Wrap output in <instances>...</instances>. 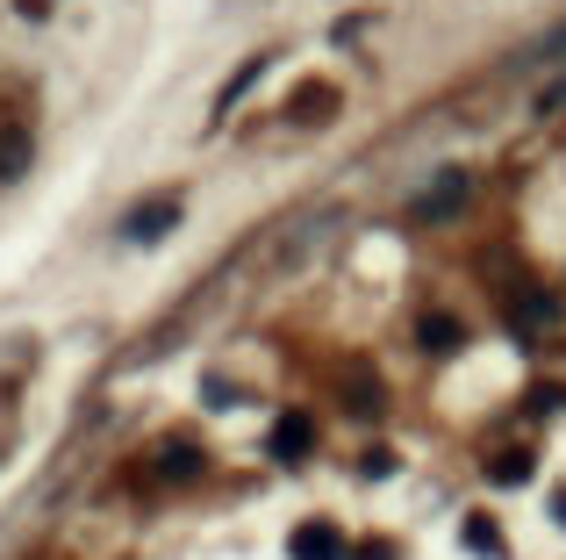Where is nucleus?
Returning <instances> with one entry per match:
<instances>
[{
  "instance_id": "1",
  "label": "nucleus",
  "mask_w": 566,
  "mask_h": 560,
  "mask_svg": "<svg viewBox=\"0 0 566 560\" xmlns=\"http://www.w3.org/2000/svg\"><path fill=\"white\" fill-rule=\"evenodd\" d=\"M172 224H180V195H151V201H137V209L123 216V238L129 245H158Z\"/></svg>"
},
{
  "instance_id": "12",
  "label": "nucleus",
  "mask_w": 566,
  "mask_h": 560,
  "mask_svg": "<svg viewBox=\"0 0 566 560\" xmlns=\"http://www.w3.org/2000/svg\"><path fill=\"white\" fill-rule=\"evenodd\" d=\"M553 108H566V80H553V86L538 94V115H553Z\"/></svg>"
},
{
  "instance_id": "8",
  "label": "nucleus",
  "mask_w": 566,
  "mask_h": 560,
  "mask_svg": "<svg viewBox=\"0 0 566 560\" xmlns=\"http://www.w3.org/2000/svg\"><path fill=\"white\" fill-rule=\"evenodd\" d=\"M488 481H502V489H510V481H531V453L524 446H502L495 460H488Z\"/></svg>"
},
{
  "instance_id": "6",
  "label": "nucleus",
  "mask_w": 566,
  "mask_h": 560,
  "mask_svg": "<svg viewBox=\"0 0 566 560\" xmlns=\"http://www.w3.org/2000/svg\"><path fill=\"white\" fill-rule=\"evenodd\" d=\"M416 338H423V352H459V345H467V323H459V317H423Z\"/></svg>"
},
{
  "instance_id": "2",
  "label": "nucleus",
  "mask_w": 566,
  "mask_h": 560,
  "mask_svg": "<svg viewBox=\"0 0 566 560\" xmlns=\"http://www.w3.org/2000/svg\"><path fill=\"white\" fill-rule=\"evenodd\" d=\"M308 446H316V424H308L302 409H294V417H280V424H273V460H302Z\"/></svg>"
},
{
  "instance_id": "10",
  "label": "nucleus",
  "mask_w": 566,
  "mask_h": 560,
  "mask_svg": "<svg viewBox=\"0 0 566 560\" xmlns=\"http://www.w3.org/2000/svg\"><path fill=\"white\" fill-rule=\"evenodd\" d=\"M323 108H337L331 86H302V94H294V115H302V123H323Z\"/></svg>"
},
{
  "instance_id": "14",
  "label": "nucleus",
  "mask_w": 566,
  "mask_h": 560,
  "mask_svg": "<svg viewBox=\"0 0 566 560\" xmlns=\"http://www.w3.org/2000/svg\"><path fill=\"white\" fill-rule=\"evenodd\" d=\"M359 560H395V547H380V539H374V547H359Z\"/></svg>"
},
{
  "instance_id": "11",
  "label": "nucleus",
  "mask_w": 566,
  "mask_h": 560,
  "mask_svg": "<svg viewBox=\"0 0 566 560\" xmlns=\"http://www.w3.org/2000/svg\"><path fill=\"white\" fill-rule=\"evenodd\" d=\"M22 166H29V137H22V129H14V137L0 144V180H14V173H22Z\"/></svg>"
},
{
  "instance_id": "3",
  "label": "nucleus",
  "mask_w": 566,
  "mask_h": 560,
  "mask_svg": "<svg viewBox=\"0 0 566 560\" xmlns=\"http://www.w3.org/2000/svg\"><path fill=\"white\" fill-rule=\"evenodd\" d=\"M294 560H345L337 525H302V532H294Z\"/></svg>"
},
{
  "instance_id": "13",
  "label": "nucleus",
  "mask_w": 566,
  "mask_h": 560,
  "mask_svg": "<svg viewBox=\"0 0 566 560\" xmlns=\"http://www.w3.org/2000/svg\"><path fill=\"white\" fill-rule=\"evenodd\" d=\"M538 51H545V58H566V29H553V37H545Z\"/></svg>"
},
{
  "instance_id": "4",
  "label": "nucleus",
  "mask_w": 566,
  "mask_h": 560,
  "mask_svg": "<svg viewBox=\"0 0 566 560\" xmlns=\"http://www.w3.org/2000/svg\"><path fill=\"white\" fill-rule=\"evenodd\" d=\"M158 475H166V481L201 475V446H193V438H166V446H158Z\"/></svg>"
},
{
  "instance_id": "15",
  "label": "nucleus",
  "mask_w": 566,
  "mask_h": 560,
  "mask_svg": "<svg viewBox=\"0 0 566 560\" xmlns=\"http://www.w3.org/2000/svg\"><path fill=\"white\" fill-rule=\"evenodd\" d=\"M553 510H559V525H566V496H559V504H553Z\"/></svg>"
},
{
  "instance_id": "7",
  "label": "nucleus",
  "mask_w": 566,
  "mask_h": 560,
  "mask_svg": "<svg viewBox=\"0 0 566 560\" xmlns=\"http://www.w3.org/2000/svg\"><path fill=\"white\" fill-rule=\"evenodd\" d=\"M459 201H467V173H444V180L430 187L423 201H416V216H452Z\"/></svg>"
},
{
  "instance_id": "9",
  "label": "nucleus",
  "mask_w": 566,
  "mask_h": 560,
  "mask_svg": "<svg viewBox=\"0 0 566 560\" xmlns=\"http://www.w3.org/2000/svg\"><path fill=\"white\" fill-rule=\"evenodd\" d=\"M259 72H265V58H244V72H237V80H230V86L216 94V115H230V101H244L251 86H259Z\"/></svg>"
},
{
  "instance_id": "5",
  "label": "nucleus",
  "mask_w": 566,
  "mask_h": 560,
  "mask_svg": "<svg viewBox=\"0 0 566 560\" xmlns=\"http://www.w3.org/2000/svg\"><path fill=\"white\" fill-rule=\"evenodd\" d=\"M538 323H553V294H545V288H524V294H516V309H510V331L524 338V331H538Z\"/></svg>"
}]
</instances>
